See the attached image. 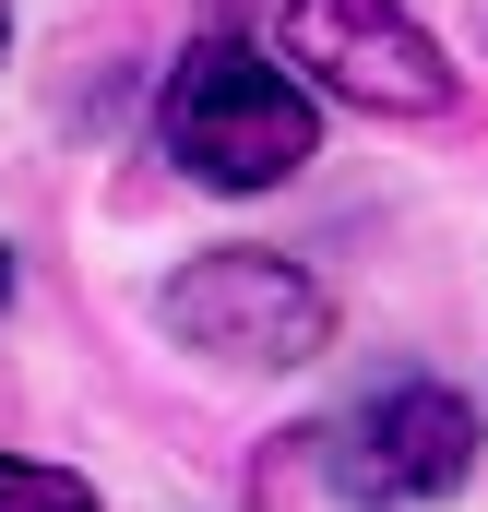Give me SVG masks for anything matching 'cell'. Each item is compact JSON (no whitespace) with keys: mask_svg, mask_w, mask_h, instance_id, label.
<instances>
[{"mask_svg":"<svg viewBox=\"0 0 488 512\" xmlns=\"http://www.w3.org/2000/svg\"><path fill=\"white\" fill-rule=\"evenodd\" d=\"M155 143L203 191H274V179H298L322 155V108H310V84L286 60H262L239 36H203L155 96Z\"/></svg>","mask_w":488,"mask_h":512,"instance_id":"6da1fadb","label":"cell"},{"mask_svg":"<svg viewBox=\"0 0 488 512\" xmlns=\"http://www.w3.org/2000/svg\"><path fill=\"white\" fill-rule=\"evenodd\" d=\"M322 477L346 512H429L477 477V405L453 382H381L322 429Z\"/></svg>","mask_w":488,"mask_h":512,"instance_id":"7a4b0ae2","label":"cell"},{"mask_svg":"<svg viewBox=\"0 0 488 512\" xmlns=\"http://www.w3.org/2000/svg\"><path fill=\"white\" fill-rule=\"evenodd\" d=\"M167 334L179 346H203V358H227V370H310L322 346H334V298H322V274L286 251H203L167 274Z\"/></svg>","mask_w":488,"mask_h":512,"instance_id":"3957f363","label":"cell"},{"mask_svg":"<svg viewBox=\"0 0 488 512\" xmlns=\"http://www.w3.org/2000/svg\"><path fill=\"white\" fill-rule=\"evenodd\" d=\"M274 48L369 120H441L453 108V60L405 0H274Z\"/></svg>","mask_w":488,"mask_h":512,"instance_id":"277c9868","label":"cell"},{"mask_svg":"<svg viewBox=\"0 0 488 512\" xmlns=\"http://www.w3.org/2000/svg\"><path fill=\"white\" fill-rule=\"evenodd\" d=\"M0 512H96V489H84L72 465H24V453H0Z\"/></svg>","mask_w":488,"mask_h":512,"instance_id":"5b68a950","label":"cell"},{"mask_svg":"<svg viewBox=\"0 0 488 512\" xmlns=\"http://www.w3.org/2000/svg\"><path fill=\"white\" fill-rule=\"evenodd\" d=\"M0 48H12V0H0Z\"/></svg>","mask_w":488,"mask_h":512,"instance_id":"8992f818","label":"cell"},{"mask_svg":"<svg viewBox=\"0 0 488 512\" xmlns=\"http://www.w3.org/2000/svg\"><path fill=\"white\" fill-rule=\"evenodd\" d=\"M0 298H12V251H0Z\"/></svg>","mask_w":488,"mask_h":512,"instance_id":"52a82bcc","label":"cell"}]
</instances>
